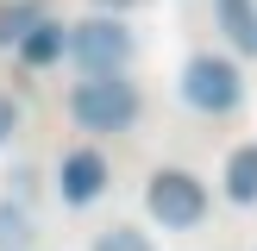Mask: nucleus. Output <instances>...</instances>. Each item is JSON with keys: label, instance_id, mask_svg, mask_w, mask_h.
<instances>
[{"label": "nucleus", "instance_id": "nucleus-1", "mask_svg": "<svg viewBox=\"0 0 257 251\" xmlns=\"http://www.w3.org/2000/svg\"><path fill=\"white\" fill-rule=\"evenodd\" d=\"M69 113L88 132H125L138 119V88L125 82V69L119 75H82L69 88Z\"/></svg>", "mask_w": 257, "mask_h": 251}, {"label": "nucleus", "instance_id": "nucleus-2", "mask_svg": "<svg viewBox=\"0 0 257 251\" xmlns=\"http://www.w3.org/2000/svg\"><path fill=\"white\" fill-rule=\"evenodd\" d=\"M238 94H245V75H238L232 57H213V50H195L182 63V100L201 113H232Z\"/></svg>", "mask_w": 257, "mask_h": 251}, {"label": "nucleus", "instance_id": "nucleus-3", "mask_svg": "<svg viewBox=\"0 0 257 251\" xmlns=\"http://www.w3.org/2000/svg\"><path fill=\"white\" fill-rule=\"evenodd\" d=\"M63 50L82 63V75H119V69H125V57H132V32H125L119 19H107V13H100V19L69 25Z\"/></svg>", "mask_w": 257, "mask_h": 251}, {"label": "nucleus", "instance_id": "nucleus-4", "mask_svg": "<svg viewBox=\"0 0 257 251\" xmlns=\"http://www.w3.org/2000/svg\"><path fill=\"white\" fill-rule=\"evenodd\" d=\"M145 207L157 226H170V232H188V226H201V213H207V188H201V176L188 170H157L145 188Z\"/></svg>", "mask_w": 257, "mask_h": 251}, {"label": "nucleus", "instance_id": "nucleus-5", "mask_svg": "<svg viewBox=\"0 0 257 251\" xmlns=\"http://www.w3.org/2000/svg\"><path fill=\"white\" fill-rule=\"evenodd\" d=\"M100 188H107V157L100 151H69L57 170V195L69 207H88V201H100Z\"/></svg>", "mask_w": 257, "mask_h": 251}, {"label": "nucleus", "instance_id": "nucleus-6", "mask_svg": "<svg viewBox=\"0 0 257 251\" xmlns=\"http://www.w3.org/2000/svg\"><path fill=\"white\" fill-rule=\"evenodd\" d=\"M63 38H69V32H63V25H50V19H38L32 32L19 38V57L32 63V69H44V63H57V57H63Z\"/></svg>", "mask_w": 257, "mask_h": 251}, {"label": "nucleus", "instance_id": "nucleus-7", "mask_svg": "<svg viewBox=\"0 0 257 251\" xmlns=\"http://www.w3.org/2000/svg\"><path fill=\"white\" fill-rule=\"evenodd\" d=\"M213 7H220V32L238 50H257V7L251 0H213Z\"/></svg>", "mask_w": 257, "mask_h": 251}, {"label": "nucleus", "instance_id": "nucleus-8", "mask_svg": "<svg viewBox=\"0 0 257 251\" xmlns=\"http://www.w3.org/2000/svg\"><path fill=\"white\" fill-rule=\"evenodd\" d=\"M226 195H232L238 207H251V201H257V145H245V151L226 157Z\"/></svg>", "mask_w": 257, "mask_h": 251}, {"label": "nucleus", "instance_id": "nucleus-9", "mask_svg": "<svg viewBox=\"0 0 257 251\" xmlns=\"http://www.w3.org/2000/svg\"><path fill=\"white\" fill-rule=\"evenodd\" d=\"M38 245V226L19 201H0V251H32Z\"/></svg>", "mask_w": 257, "mask_h": 251}, {"label": "nucleus", "instance_id": "nucleus-10", "mask_svg": "<svg viewBox=\"0 0 257 251\" xmlns=\"http://www.w3.org/2000/svg\"><path fill=\"white\" fill-rule=\"evenodd\" d=\"M38 19H44V7H38V0H13V7H0V50H13Z\"/></svg>", "mask_w": 257, "mask_h": 251}, {"label": "nucleus", "instance_id": "nucleus-11", "mask_svg": "<svg viewBox=\"0 0 257 251\" xmlns=\"http://www.w3.org/2000/svg\"><path fill=\"white\" fill-rule=\"evenodd\" d=\"M94 251H157V245H151L138 226H107V232L94 238Z\"/></svg>", "mask_w": 257, "mask_h": 251}, {"label": "nucleus", "instance_id": "nucleus-12", "mask_svg": "<svg viewBox=\"0 0 257 251\" xmlns=\"http://www.w3.org/2000/svg\"><path fill=\"white\" fill-rule=\"evenodd\" d=\"M13 132H19V100H13V94H0V145H7Z\"/></svg>", "mask_w": 257, "mask_h": 251}, {"label": "nucleus", "instance_id": "nucleus-13", "mask_svg": "<svg viewBox=\"0 0 257 251\" xmlns=\"http://www.w3.org/2000/svg\"><path fill=\"white\" fill-rule=\"evenodd\" d=\"M25 195H32V170L19 163V170L7 176V201H19V207H25Z\"/></svg>", "mask_w": 257, "mask_h": 251}, {"label": "nucleus", "instance_id": "nucleus-14", "mask_svg": "<svg viewBox=\"0 0 257 251\" xmlns=\"http://www.w3.org/2000/svg\"><path fill=\"white\" fill-rule=\"evenodd\" d=\"M100 13H125V7H138V0H94Z\"/></svg>", "mask_w": 257, "mask_h": 251}]
</instances>
